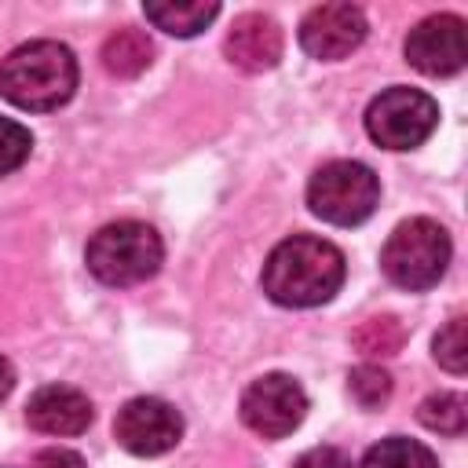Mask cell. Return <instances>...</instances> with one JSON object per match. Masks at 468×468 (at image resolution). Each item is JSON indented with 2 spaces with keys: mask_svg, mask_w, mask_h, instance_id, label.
<instances>
[{
  "mask_svg": "<svg viewBox=\"0 0 468 468\" xmlns=\"http://www.w3.org/2000/svg\"><path fill=\"white\" fill-rule=\"evenodd\" d=\"M344 252L314 234H292L263 263V292L282 307H318L344 285Z\"/></svg>",
  "mask_w": 468,
  "mask_h": 468,
  "instance_id": "6da1fadb",
  "label": "cell"
},
{
  "mask_svg": "<svg viewBox=\"0 0 468 468\" xmlns=\"http://www.w3.org/2000/svg\"><path fill=\"white\" fill-rule=\"evenodd\" d=\"M77 91V58L58 40L18 44L0 62V95L18 110L48 113L73 99Z\"/></svg>",
  "mask_w": 468,
  "mask_h": 468,
  "instance_id": "7a4b0ae2",
  "label": "cell"
},
{
  "mask_svg": "<svg viewBox=\"0 0 468 468\" xmlns=\"http://www.w3.org/2000/svg\"><path fill=\"white\" fill-rule=\"evenodd\" d=\"M84 260H88V271L102 285L128 289V285H139L157 274V267L165 260V245L150 223L117 219L91 234Z\"/></svg>",
  "mask_w": 468,
  "mask_h": 468,
  "instance_id": "3957f363",
  "label": "cell"
},
{
  "mask_svg": "<svg viewBox=\"0 0 468 468\" xmlns=\"http://www.w3.org/2000/svg\"><path fill=\"white\" fill-rule=\"evenodd\" d=\"M450 252L453 245H450L446 227L428 216H413V219H402L388 234L380 249V267L391 285L420 292V289L439 285V278L450 267Z\"/></svg>",
  "mask_w": 468,
  "mask_h": 468,
  "instance_id": "277c9868",
  "label": "cell"
},
{
  "mask_svg": "<svg viewBox=\"0 0 468 468\" xmlns=\"http://www.w3.org/2000/svg\"><path fill=\"white\" fill-rule=\"evenodd\" d=\"M380 201V179L362 161H329L307 183V205L333 227H355L373 216Z\"/></svg>",
  "mask_w": 468,
  "mask_h": 468,
  "instance_id": "5b68a950",
  "label": "cell"
},
{
  "mask_svg": "<svg viewBox=\"0 0 468 468\" xmlns=\"http://www.w3.org/2000/svg\"><path fill=\"white\" fill-rule=\"evenodd\" d=\"M439 124V106L428 91L395 84L380 91L366 110V132L384 150H413Z\"/></svg>",
  "mask_w": 468,
  "mask_h": 468,
  "instance_id": "8992f818",
  "label": "cell"
},
{
  "mask_svg": "<svg viewBox=\"0 0 468 468\" xmlns=\"http://www.w3.org/2000/svg\"><path fill=\"white\" fill-rule=\"evenodd\" d=\"M307 417V395L289 373H263L241 395V420L263 439L292 435Z\"/></svg>",
  "mask_w": 468,
  "mask_h": 468,
  "instance_id": "52a82bcc",
  "label": "cell"
},
{
  "mask_svg": "<svg viewBox=\"0 0 468 468\" xmlns=\"http://www.w3.org/2000/svg\"><path fill=\"white\" fill-rule=\"evenodd\" d=\"M113 439L135 457H161L183 439V417L157 395L128 399L113 417Z\"/></svg>",
  "mask_w": 468,
  "mask_h": 468,
  "instance_id": "ba28073f",
  "label": "cell"
},
{
  "mask_svg": "<svg viewBox=\"0 0 468 468\" xmlns=\"http://www.w3.org/2000/svg\"><path fill=\"white\" fill-rule=\"evenodd\" d=\"M464 58H468V40H464V18L457 15H428L406 37V62L424 77H450L464 66Z\"/></svg>",
  "mask_w": 468,
  "mask_h": 468,
  "instance_id": "9c48e42d",
  "label": "cell"
},
{
  "mask_svg": "<svg viewBox=\"0 0 468 468\" xmlns=\"http://www.w3.org/2000/svg\"><path fill=\"white\" fill-rule=\"evenodd\" d=\"M366 15L355 4H318L300 22V48L318 62H336L366 40Z\"/></svg>",
  "mask_w": 468,
  "mask_h": 468,
  "instance_id": "30bf717a",
  "label": "cell"
},
{
  "mask_svg": "<svg viewBox=\"0 0 468 468\" xmlns=\"http://www.w3.org/2000/svg\"><path fill=\"white\" fill-rule=\"evenodd\" d=\"M223 51H227L230 66H238L245 73H267L282 58V29L271 15L245 11V15L234 18Z\"/></svg>",
  "mask_w": 468,
  "mask_h": 468,
  "instance_id": "8fae6325",
  "label": "cell"
},
{
  "mask_svg": "<svg viewBox=\"0 0 468 468\" xmlns=\"http://www.w3.org/2000/svg\"><path fill=\"white\" fill-rule=\"evenodd\" d=\"M91 417H95V410H91L88 395L69 384H44L26 402L29 428H37L44 435H80V431H88Z\"/></svg>",
  "mask_w": 468,
  "mask_h": 468,
  "instance_id": "7c38bea8",
  "label": "cell"
},
{
  "mask_svg": "<svg viewBox=\"0 0 468 468\" xmlns=\"http://www.w3.org/2000/svg\"><path fill=\"white\" fill-rule=\"evenodd\" d=\"M150 62H154V40L146 37V29L121 26L102 40V66L121 80L139 77L143 69H150Z\"/></svg>",
  "mask_w": 468,
  "mask_h": 468,
  "instance_id": "4fadbf2b",
  "label": "cell"
},
{
  "mask_svg": "<svg viewBox=\"0 0 468 468\" xmlns=\"http://www.w3.org/2000/svg\"><path fill=\"white\" fill-rule=\"evenodd\" d=\"M146 22H154L157 29L172 33V37H194L201 33L216 15H219V4H176V0H150L146 7Z\"/></svg>",
  "mask_w": 468,
  "mask_h": 468,
  "instance_id": "5bb4252c",
  "label": "cell"
},
{
  "mask_svg": "<svg viewBox=\"0 0 468 468\" xmlns=\"http://www.w3.org/2000/svg\"><path fill=\"white\" fill-rule=\"evenodd\" d=\"M358 468H439V461L424 442L406 435H388L366 450Z\"/></svg>",
  "mask_w": 468,
  "mask_h": 468,
  "instance_id": "9a60e30c",
  "label": "cell"
},
{
  "mask_svg": "<svg viewBox=\"0 0 468 468\" xmlns=\"http://www.w3.org/2000/svg\"><path fill=\"white\" fill-rule=\"evenodd\" d=\"M351 344L358 355L366 358H391L402 351L406 344V325L395 318V314H377V318H366L355 333H351Z\"/></svg>",
  "mask_w": 468,
  "mask_h": 468,
  "instance_id": "2e32d148",
  "label": "cell"
},
{
  "mask_svg": "<svg viewBox=\"0 0 468 468\" xmlns=\"http://www.w3.org/2000/svg\"><path fill=\"white\" fill-rule=\"evenodd\" d=\"M420 424L428 431H439V435H464L468 428V402L464 395L457 391H439V395H428L417 410Z\"/></svg>",
  "mask_w": 468,
  "mask_h": 468,
  "instance_id": "e0dca14e",
  "label": "cell"
},
{
  "mask_svg": "<svg viewBox=\"0 0 468 468\" xmlns=\"http://www.w3.org/2000/svg\"><path fill=\"white\" fill-rule=\"evenodd\" d=\"M347 391H351V399L362 410H377V406H384L391 399V373L380 369V366H373V362H362V366L351 369Z\"/></svg>",
  "mask_w": 468,
  "mask_h": 468,
  "instance_id": "ac0fdd59",
  "label": "cell"
},
{
  "mask_svg": "<svg viewBox=\"0 0 468 468\" xmlns=\"http://www.w3.org/2000/svg\"><path fill=\"white\" fill-rule=\"evenodd\" d=\"M464 314H453L439 333H435V344H431V355L435 362L446 369V373H464L468 366V336H464Z\"/></svg>",
  "mask_w": 468,
  "mask_h": 468,
  "instance_id": "d6986e66",
  "label": "cell"
},
{
  "mask_svg": "<svg viewBox=\"0 0 468 468\" xmlns=\"http://www.w3.org/2000/svg\"><path fill=\"white\" fill-rule=\"evenodd\" d=\"M29 150H33L29 128H22L11 117H0V176H11L15 168H22L29 161Z\"/></svg>",
  "mask_w": 468,
  "mask_h": 468,
  "instance_id": "ffe728a7",
  "label": "cell"
},
{
  "mask_svg": "<svg viewBox=\"0 0 468 468\" xmlns=\"http://www.w3.org/2000/svg\"><path fill=\"white\" fill-rule=\"evenodd\" d=\"M292 468H351V461L336 446H311L307 453H300V461Z\"/></svg>",
  "mask_w": 468,
  "mask_h": 468,
  "instance_id": "44dd1931",
  "label": "cell"
},
{
  "mask_svg": "<svg viewBox=\"0 0 468 468\" xmlns=\"http://www.w3.org/2000/svg\"><path fill=\"white\" fill-rule=\"evenodd\" d=\"M29 468H84V457L66 446H51V450H40Z\"/></svg>",
  "mask_w": 468,
  "mask_h": 468,
  "instance_id": "7402d4cb",
  "label": "cell"
},
{
  "mask_svg": "<svg viewBox=\"0 0 468 468\" xmlns=\"http://www.w3.org/2000/svg\"><path fill=\"white\" fill-rule=\"evenodd\" d=\"M11 388H15V366L0 355V402L11 395Z\"/></svg>",
  "mask_w": 468,
  "mask_h": 468,
  "instance_id": "603a6c76",
  "label": "cell"
}]
</instances>
